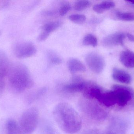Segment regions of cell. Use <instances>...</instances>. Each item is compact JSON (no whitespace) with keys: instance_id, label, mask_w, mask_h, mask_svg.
Instances as JSON below:
<instances>
[{"instance_id":"14","label":"cell","mask_w":134,"mask_h":134,"mask_svg":"<svg viewBox=\"0 0 134 134\" xmlns=\"http://www.w3.org/2000/svg\"><path fill=\"white\" fill-rule=\"evenodd\" d=\"M115 2L110 1H104L96 4L93 7V10L98 13H103L105 11L115 7Z\"/></svg>"},{"instance_id":"13","label":"cell","mask_w":134,"mask_h":134,"mask_svg":"<svg viewBox=\"0 0 134 134\" xmlns=\"http://www.w3.org/2000/svg\"><path fill=\"white\" fill-rule=\"evenodd\" d=\"M67 66L69 72L72 74L77 72H84L86 71L83 63L78 59L71 58L67 63Z\"/></svg>"},{"instance_id":"11","label":"cell","mask_w":134,"mask_h":134,"mask_svg":"<svg viewBox=\"0 0 134 134\" xmlns=\"http://www.w3.org/2000/svg\"><path fill=\"white\" fill-rule=\"evenodd\" d=\"M98 101L106 107H111L116 104L115 94L112 90H104Z\"/></svg>"},{"instance_id":"24","label":"cell","mask_w":134,"mask_h":134,"mask_svg":"<svg viewBox=\"0 0 134 134\" xmlns=\"http://www.w3.org/2000/svg\"><path fill=\"white\" fill-rule=\"evenodd\" d=\"M127 2H129L130 4H134V1H127Z\"/></svg>"},{"instance_id":"7","label":"cell","mask_w":134,"mask_h":134,"mask_svg":"<svg viewBox=\"0 0 134 134\" xmlns=\"http://www.w3.org/2000/svg\"><path fill=\"white\" fill-rule=\"evenodd\" d=\"M14 50L15 55L18 58H26L34 55L37 49L33 43L27 42L17 44Z\"/></svg>"},{"instance_id":"9","label":"cell","mask_w":134,"mask_h":134,"mask_svg":"<svg viewBox=\"0 0 134 134\" xmlns=\"http://www.w3.org/2000/svg\"><path fill=\"white\" fill-rule=\"evenodd\" d=\"M87 83L81 77L75 76L72 82L64 86V89L69 93H78L84 91Z\"/></svg>"},{"instance_id":"23","label":"cell","mask_w":134,"mask_h":134,"mask_svg":"<svg viewBox=\"0 0 134 134\" xmlns=\"http://www.w3.org/2000/svg\"><path fill=\"white\" fill-rule=\"evenodd\" d=\"M83 134H100L97 131L91 130L86 131Z\"/></svg>"},{"instance_id":"12","label":"cell","mask_w":134,"mask_h":134,"mask_svg":"<svg viewBox=\"0 0 134 134\" xmlns=\"http://www.w3.org/2000/svg\"><path fill=\"white\" fill-rule=\"evenodd\" d=\"M120 61L121 63L127 68H134V52L130 50L121 52L120 55Z\"/></svg>"},{"instance_id":"25","label":"cell","mask_w":134,"mask_h":134,"mask_svg":"<svg viewBox=\"0 0 134 134\" xmlns=\"http://www.w3.org/2000/svg\"><path fill=\"white\" fill-rule=\"evenodd\" d=\"M106 134H115V133L112 131H109V132H108Z\"/></svg>"},{"instance_id":"6","label":"cell","mask_w":134,"mask_h":134,"mask_svg":"<svg viewBox=\"0 0 134 134\" xmlns=\"http://www.w3.org/2000/svg\"><path fill=\"white\" fill-rule=\"evenodd\" d=\"M85 60L89 68L95 74L101 73L105 67L104 59L100 55L96 53L91 52L87 54Z\"/></svg>"},{"instance_id":"1","label":"cell","mask_w":134,"mask_h":134,"mask_svg":"<svg viewBox=\"0 0 134 134\" xmlns=\"http://www.w3.org/2000/svg\"><path fill=\"white\" fill-rule=\"evenodd\" d=\"M53 115L59 127L67 133H76L81 129L82 121L80 116L68 103L57 104L53 110Z\"/></svg>"},{"instance_id":"8","label":"cell","mask_w":134,"mask_h":134,"mask_svg":"<svg viewBox=\"0 0 134 134\" xmlns=\"http://www.w3.org/2000/svg\"><path fill=\"white\" fill-rule=\"evenodd\" d=\"M125 34L116 32L109 35L103 38L102 44L105 47H112L119 45H123L124 40L126 37Z\"/></svg>"},{"instance_id":"21","label":"cell","mask_w":134,"mask_h":134,"mask_svg":"<svg viewBox=\"0 0 134 134\" xmlns=\"http://www.w3.org/2000/svg\"><path fill=\"white\" fill-rule=\"evenodd\" d=\"M71 6L69 3H63L59 9V13L60 16H64L71 10Z\"/></svg>"},{"instance_id":"18","label":"cell","mask_w":134,"mask_h":134,"mask_svg":"<svg viewBox=\"0 0 134 134\" xmlns=\"http://www.w3.org/2000/svg\"><path fill=\"white\" fill-rule=\"evenodd\" d=\"M116 19L124 21H132L134 20V14L132 13L116 12L115 16Z\"/></svg>"},{"instance_id":"10","label":"cell","mask_w":134,"mask_h":134,"mask_svg":"<svg viewBox=\"0 0 134 134\" xmlns=\"http://www.w3.org/2000/svg\"><path fill=\"white\" fill-rule=\"evenodd\" d=\"M112 77L115 81L124 84H130L132 80L131 76L129 73L117 68H113Z\"/></svg>"},{"instance_id":"5","label":"cell","mask_w":134,"mask_h":134,"mask_svg":"<svg viewBox=\"0 0 134 134\" xmlns=\"http://www.w3.org/2000/svg\"><path fill=\"white\" fill-rule=\"evenodd\" d=\"M115 94L116 104L120 106H124L134 96L133 90L128 87L120 85H114L112 87Z\"/></svg>"},{"instance_id":"22","label":"cell","mask_w":134,"mask_h":134,"mask_svg":"<svg viewBox=\"0 0 134 134\" xmlns=\"http://www.w3.org/2000/svg\"><path fill=\"white\" fill-rule=\"evenodd\" d=\"M127 37L128 38V39L132 42H134V36L133 35L130 33H127L126 35Z\"/></svg>"},{"instance_id":"17","label":"cell","mask_w":134,"mask_h":134,"mask_svg":"<svg viewBox=\"0 0 134 134\" xmlns=\"http://www.w3.org/2000/svg\"><path fill=\"white\" fill-rule=\"evenodd\" d=\"M82 42L84 45L86 46L96 47L98 45L97 39L92 34H87L83 37Z\"/></svg>"},{"instance_id":"19","label":"cell","mask_w":134,"mask_h":134,"mask_svg":"<svg viewBox=\"0 0 134 134\" xmlns=\"http://www.w3.org/2000/svg\"><path fill=\"white\" fill-rule=\"evenodd\" d=\"M69 19L73 23L81 24L85 23L86 20V17L83 14H75L69 15Z\"/></svg>"},{"instance_id":"15","label":"cell","mask_w":134,"mask_h":134,"mask_svg":"<svg viewBox=\"0 0 134 134\" xmlns=\"http://www.w3.org/2000/svg\"><path fill=\"white\" fill-rule=\"evenodd\" d=\"M61 25L62 22L59 20L48 22L42 26V31L49 35L51 33L59 28Z\"/></svg>"},{"instance_id":"16","label":"cell","mask_w":134,"mask_h":134,"mask_svg":"<svg viewBox=\"0 0 134 134\" xmlns=\"http://www.w3.org/2000/svg\"><path fill=\"white\" fill-rule=\"evenodd\" d=\"M47 57L50 63L53 65L60 64L63 62L62 57L56 52L49 50L47 53Z\"/></svg>"},{"instance_id":"20","label":"cell","mask_w":134,"mask_h":134,"mask_svg":"<svg viewBox=\"0 0 134 134\" xmlns=\"http://www.w3.org/2000/svg\"><path fill=\"white\" fill-rule=\"evenodd\" d=\"M91 4V3L90 1H76L74 4V9L77 11H82L90 7Z\"/></svg>"},{"instance_id":"2","label":"cell","mask_w":134,"mask_h":134,"mask_svg":"<svg viewBox=\"0 0 134 134\" xmlns=\"http://www.w3.org/2000/svg\"><path fill=\"white\" fill-rule=\"evenodd\" d=\"M38 119V109L35 108L29 109L22 116L18 131L20 134H32L37 126Z\"/></svg>"},{"instance_id":"3","label":"cell","mask_w":134,"mask_h":134,"mask_svg":"<svg viewBox=\"0 0 134 134\" xmlns=\"http://www.w3.org/2000/svg\"><path fill=\"white\" fill-rule=\"evenodd\" d=\"M12 75V82L17 89L23 90L33 86V81L28 69L24 66L17 68Z\"/></svg>"},{"instance_id":"4","label":"cell","mask_w":134,"mask_h":134,"mask_svg":"<svg viewBox=\"0 0 134 134\" xmlns=\"http://www.w3.org/2000/svg\"><path fill=\"white\" fill-rule=\"evenodd\" d=\"M80 102V106L83 111L91 119L99 120L105 118V111L98 105L92 101L91 98H86L83 99Z\"/></svg>"}]
</instances>
